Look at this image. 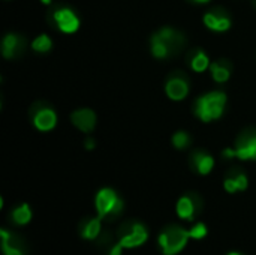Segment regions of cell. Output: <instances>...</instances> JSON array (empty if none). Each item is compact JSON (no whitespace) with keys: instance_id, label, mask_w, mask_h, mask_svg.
<instances>
[{"instance_id":"83f0119b","label":"cell","mask_w":256,"mask_h":255,"mask_svg":"<svg viewBox=\"0 0 256 255\" xmlns=\"http://www.w3.org/2000/svg\"><path fill=\"white\" fill-rule=\"evenodd\" d=\"M40 2H42L44 5H50V3H51V0H40Z\"/></svg>"},{"instance_id":"9c48e42d","label":"cell","mask_w":256,"mask_h":255,"mask_svg":"<svg viewBox=\"0 0 256 255\" xmlns=\"http://www.w3.org/2000/svg\"><path fill=\"white\" fill-rule=\"evenodd\" d=\"M33 125L36 129L46 132L51 131L56 125H57V114L54 110L51 108H40L36 111L34 117H33Z\"/></svg>"},{"instance_id":"4316f807","label":"cell","mask_w":256,"mask_h":255,"mask_svg":"<svg viewBox=\"0 0 256 255\" xmlns=\"http://www.w3.org/2000/svg\"><path fill=\"white\" fill-rule=\"evenodd\" d=\"M195 3H207V2H210V0H194Z\"/></svg>"},{"instance_id":"2e32d148","label":"cell","mask_w":256,"mask_h":255,"mask_svg":"<svg viewBox=\"0 0 256 255\" xmlns=\"http://www.w3.org/2000/svg\"><path fill=\"white\" fill-rule=\"evenodd\" d=\"M168 47H170V50H174V48H177L178 45H182V42H183V36L180 35V33H177L176 30H172V29H170V27H164V29H160L158 33H156Z\"/></svg>"},{"instance_id":"44dd1931","label":"cell","mask_w":256,"mask_h":255,"mask_svg":"<svg viewBox=\"0 0 256 255\" xmlns=\"http://www.w3.org/2000/svg\"><path fill=\"white\" fill-rule=\"evenodd\" d=\"M190 66H192V69H194L195 72H204L207 68H210L208 56H207L204 51L198 50V51L195 53V56L192 57V60H190Z\"/></svg>"},{"instance_id":"4fadbf2b","label":"cell","mask_w":256,"mask_h":255,"mask_svg":"<svg viewBox=\"0 0 256 255\" xmlns=\"http://www.w3.org/2000/svg\"><path fill=\"white\" fill-rule=\"evenodd\" d=\"M192 161H194V165H195L196 171H198L200 174H202V176L208 174V173L213 170V167H214V159H213V156L208 155V153H204V152H196V153H194Z\"/></svg>"},{"instance_id":"d4e9b609","label":"cell","mask_w":256,"mask_h":255,"mask_svg":"<svg viewBox=\"0 0 256 255\" xmlns=\"http://www.w3.org/2000/svg\"><path fill=\"white\" fill-rule=\"evenodd\" d=\"M123 249H124V248H123L120 243H116V245L111 248V251H110V254L108 255H122L123 254Z\"/></svg>"},{"instance_id":"7a4b0ae2","label":"cell","mask_w":256,"mask_h":255,"mask_svg":"<svg viewBox=\"0 0 256 255\" xmlns=\"http://www.w3.org/2000/svg\"><path fill=\"white\" fill-rule=\"evenodd\" d=\"M189 239V230H184L178 225H170L160 233L159 246L164 255H177L186 248Z\"/></svg>"},{"instance_id":"8992f818","label":"cell","mask_w":256,"mask_h":255,"mask_svg":"<svg viewBox=\"0 0 256 255\" xmlns=\"http://www.w3.org/2000/svg\"><path fill=\"white\" fill-rule=\"evenodd\" d=\"M52 20L63 33H75L80 29V18L69 8H60L54 11Z\"/></svg>"},{"instance_id":"7402d4cb","label":"cell","mask_w":256,"mask_h":255,"mask_svg":"<svg viewBox=\"0 0 256 255\" xmlns=\"http://www.w3.org/2000/svg\"><path fill=\"white\" fill-rule=\"evenodd\" d=\"M51 47H52V42L46 35H40L32 42V48L38 53H48Z\"/></svg>"},{"instance_id":"ba28073f","label":"cell","mask_w":256,"mask_h":255,"mask_svg":"<svg viewBox=\"0 0 256 255\" xmlns=\"http://www.w3.org/2000/svg\"><path fill=\"white\" fill-rule=\"evenodd\" d=\"M70 120L72 123L82 132L88 134L94 129L96 126V114L93 110L90 108H80V110H75L70 116Z\"/></svg>"},{"instance_id":"8fae6325","label":"cell","mask_w":256,"mask_h":255,"mask_svg":"<svg viewBox=\"0 0 256 255\" xmlns=\"http://www.w3.org/2000/svg\"><path fill=\"white\" fill-rule=\"evenodd\" d=\"M22 47V39L15 35V33H8L4 38H3V42H2V53H3V57L6 59H12L16 56V53L21 50Z\"/></svg>"},{"instance_id":"277c9868","label":"cell","mask_w":256,"mask_h":255,"mask_svg":"<svg viewBox=\"0 0 256 255\" xmlns=\"http://www.w3.org/2000/svg\"><path fill=\"white\" fill-rule=\"evenodd\" d=\"M225 158H238L242 161H254L256 159V134L243 135L236 149H226L224 152Z\"/></svg>"},{"instance_id":"5bb4252c","label":"cell","mask_w":256,"mask_h":255,"mask_svg":"<svg viewBox=\"0 0 256 255\" xmlns=\"http://www.w3.org/2000/svg\"><path fill=\"white\" fill-rule=\"evenodd\" d=\"M0 237H2V251H3V255H24V251L14 240V236L8 230L2 228L0 230Z\"/></svg>"},{"instance_id":"5b68a950","label":"cell","mask_w":256,"mask_h":255,"mask_svg":"<svg viewBox=\"0 0 256 255\" xmlns=\"http://www.w3.org/2000/svg\"><path fill=\"white\" fill-rule=\"evenodd\" d=\"M148 239V231L147 228L140 224V222H135V224H130L129 227L124 228L118 243L124 248V249H132V248H138L141 245H144Z\"/></svg>"},{"instance_id":"9a60e30c","label":"cell","mask_w":256,"mask_h":255,"mask_svg":"<svg viewBox=\"0 0 256 255\" xmlns=\"http://www.w3.org/2000/svg\"><path fill=\"white\" fill-rule=\"evenodd\" d=\"M248 185H249V180H248L246 174H243V173H238L236 177H228L224 182V188L230 194H234L237 191H244L248 188Z\"/></svg>"},{"instance_id":"ffe728a7","label":"cell","mask_w":256,"mask_h":255,"mask_svg":"<svg viewBox=\"0 0 256 255\" xmlns=\"http://www.w3.org/2000/svg\"><path fill=\"white\" fill-rule=\"evenodd\" d=\"M150 45H152V54L156 57V59H165L166 56H170L171 50L170 47L158 36V35H153L152 41H150Z\"/></svg>"},{"instance_id":"d6986e66","label":"cell","mask_w":256,"mask_h":255,"mask_svg":"<svg viewBox=\"0 0 256 255\" xmlns=\"http://www.w3.org/2000/svg\"><path fill=\"white\" fill-rule=\"evenodd\" d=\"M10 216L16 225H26L32 221V209L28 207V204H21L12 210Z\"/></svg>"},{"instance_id":"6da1fadb","label":"cell","mask_w":256,"mask_h":255,"mask_svg":"<svg viewBox=\"0 0 256 255\" xmlns=\"http://www.w3.org/2000/svg\"><path fill=\"white\" fill-rule=\"evenodd\" d=\"M226 104V95L224 92H210L195 102V116L208 123L214 119H219L224 114Z\"/></svg>"},{"instance_id":"3957f363","label":"cell","mask_w":256,"mask_h":255,"mask_svg":"<svg viewBox=\"0 0 256 255\" xmlns=\"http://www.w3.org/2000/svg\"><path fill=\"white\" fill-rule=\"evenodd\" d=\"M94 206H96L98 216L100 219H104V218L117 216L120 213L122 207H123V203H122L120 197L117 195V192L114 189H111V188H102L96 194Z\"/></svg>"},{"instance_id":"603a6c76","label":"cell","mask_w":256,"mask_h":255,"mask_svg":"<svg viewBox=\"0 0 256 255\" xmlns=\"http://www.w3.org/2000/svg\"><path fill=\"white\" fill-rule=\"evenodd\" d=\"M172 144H174L176 149L183 150L190 144V135L188 132H184V131H178V132H176L172 135Z\"/></svg>"},{"instance_id":"e0dca14e","label":"cell","mask_w":256,"mask_h":255,"mask_svg":"<svg viewBox=\"0 0 256 255\" xmlns=\"http://www.w3.org/2000/svg\"><path fill=\"white\" fill-rule=\"evenodd\" d=\"M100 230H102V224H100V218H92L88 219L86 224H84V228L81 231V236L86 239V240H94L98 239V236L100 234Z\"/></svg>"},{"instance_id":"f1b7e54d","label":"cell","mask_w":256,"mask_h":255,"mask_svg":"<svg viewBox=\"0 0 256 255\" xmlns=\"http://www.w3.org/2000/svg\"><path fill=\"white\" fill-rule=\"evenodd\" d=\"M228 255H242V254H238V252H230Z\"/></svg>"},{"instance_id":"30bf717a","label":"cell","mask_w":256,"mask_h":255,"mask_svg":"<svg viewBox=\"0 0 256 255\" xmlns=\"http://www.w3.org/2000/svg\"><path fill=\"white\" fill-rule=\"evenodd\" d=\"M204 23L210 30L214 32H225L231 27V20L224 15V14H216V12H208L204 17Z\"/></svg>"},{"instance_id":"7c38bea8","label":"cell","mask_w":256,"mask_h":255,"mask_svg":"<svg viewBox=\"0 0 256 255\" xmlns=\"http://www.w3.org/2000/svg\"><path fill=\"white\" fill-rule=\"evenodd\" d=\"M176 212L178 215L180 219H184V221H192L194 216H195V212H196V204H195V200L189 195H184L178 201H177V206H176Z\"/></svg>"},{"instance_id":"ac0fdd59","label":"cell","mask_w":256,"mask_h":255,"mask_svg":"<svg viewBox=\"0 0 256 255\" xmlns=\"http://www.w3.org/2000/svg\"><path fill=\"white\" fill-rule=\"evenodd\" d=\"M210 72L214 81L218 83H225L231 77V71L226 65V62H214L210 65Z\"/></svg>"},{"instance_id":"484cf974","label":"cell","mask_w":256,"mask_h":255,"mask_svg":"<svg viewBox=\"0 0 256 255\" xmlns=\"http://www.w3.org/2000/svg\"><path fill=\"white\" fill-rule=\"evenodd\" d=\"M84 146H86V149H87V150H92V149H94L96 141H94L93 138H87V140H86V143H84Z\"/></svg>"},{"instance_id":"52a82bcc","label":"cell","mask_w":256,"mask_h":255,"mask_svg":"<svg viewBox=\"0 0 256 255\" xmlns=\"http://www.w3.org/2000/svg\"><path fill=\"white\" fill-rule=\"evenodd\" d=\"M165 92L170 99L183 101L189 93V83L183 75H172L165 84Z\"/></svg>"},{"instance_id":"cb8c5ba5","label":"cell","mask_w":256,"mask_h":255,"mask_svg":"<svg viewBox=\"0 0 256 255\" xmlns=\"http://www.w3.org/2000/svg\"><path fill=\"white\" fill-rule=\"evenodd\" d=\"M189 234H190V239L201 240V239H204V237L208 234V230H207L206 224L198 222V224H195V225L189 230Z\"/></svg>"}]
</instances>
